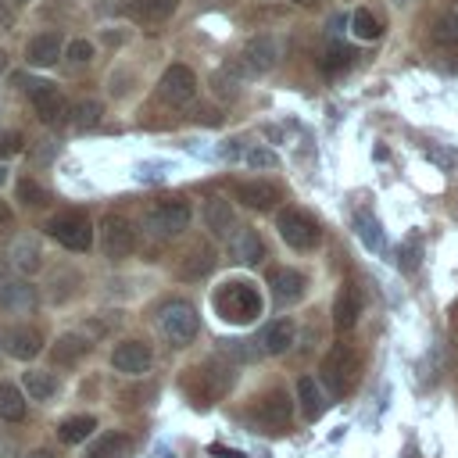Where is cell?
Instances as JSON below:
<instances>
[{
	"mask_svg": "<svg viewBox=\"0 0 458 458\" xmlns=\"http://www.w3.org/2000/svg\"><path fill=\"white\" fill-rule=\"evenodd\" d=\"M68 114H72V125H75V129H93V125L100 122L104 107H100V100H75V104L68 107Z\"/></svg>",
	"mask_w": 458,
	"mask_h": 458,
	"instance_id": "obj_32",
	"label": "cell"
},
{
	"mask_svg": "<svg viewBox=\"0 0 458 458\" xmlns=\"http://www.w3.org/2000/svg\"><path fill=\"white\" fill-rule=\"evenodd\" d=\"M276 229H279V236H283L293 250H311V247H318V240H322L318 222H315L308 211H301V208H283V211L276 215Z\"/></svg>",
	"mask_w": 458,
	"mask_h": 458,
	"instance_id": "obj_4",
	"label": "cell"
},
{
	"mask_svg": "<svg viewBox=\"0 0 458 458\" xmlns=\"http://www.w3.org/2000/svg\"><path fill=\"white\" fill-rule=\"evenodd\" d=\"M215 268V250L208 247V243H197L182 261H179V276L182 279H200V276H208Z\"/></svg>",
	"mask_w": 458,
	"mask_h": 458,
	"instance_id": "obj_23",
	"label": "cell"
},
{
	"mask_svg": "<svg viewBox=\"0 0 458 458\" xmlns=\"http://www.w3.org/2000/svg\"><path fill=\"white\" fill-rule=\"evenodd\" d=\"M297 401H301V411L308 415V419H318L322 411H326V394H322V386L311 379V376H301L297 379Z\"/></svg>",
	"mask_w": 458,
	"mask_h": 458,
	"instance_id": "obj_24",
	"label": "cell"
},
{
	"mask_svg": "<svg viewBox=\"0 0 458 458\" xmlns=\"http://www.w3.org/2000/svg\"><path fill=\"white\" fill-rule=\"evenodd\" d=\"M0 222H11V211H7L4 204H0Z\"/></svg>",
	"mask_w": 458,
	"mask_h": 458,
	"instance_id": "obj_46",
	"label": "cell"
},
{
	"mask_svg": "<svg viewBox=\"0 0 458 458\" xmlns=\"http://www.w3.org/2000/svg\"><path fill=\"white\" fill-rule=\"evenodd\" d=\"M93 429H97V419H93V415H72V419H64V422L57 426V437H61L64 444H82Z\"/></svg>",
	"mask_w": 458,
	"mask_h": 458,
	"instance_id": "obj_28",
	"label": "cell"
},
{
	"mask_svg": "<svg viewBox=\"0 0 458 458\" xmlns=\"http://www.w3.org/2000/svg\"><path fill=\"white\" fill-rule=\"evenodd\" d=\"M14 265H18L21 272H36V268H39V247H36L32 240H18V243H14Z\"/></svg>",
	"mask_w": 458,
	"mask_h": 458,
	"instance_id": "obj_37",
	"label": "cell"
},
{
	"mask_svg": "<svg viewBox=\"0 0 458 458\" xmlns=\"http://www.w3.org/2000/svg\"><path fill=\"white\" fill-rule=\"evenodd\" d=\"M4 72H7V54L0 50V75H4Z\"/></svg>",
	"mask_w": 458,
	"mask_h": 458,
	"instance_id": "obj_45",
	"label": "cell"
},
{
	"mask_svg": "<svg viewBox=\"0 0 458 458\" xmlns=\"http://www.w3.org/2000/svg\"><path fill=\"white\" fill-rule=\"evenodd\" d=\"M29 100H32V107H36V114H39V122L43 125H57V122H64V114H68V104H64V97L57 93V86H50V82H29Z\"/></svg>",
	"mask_w": 458,
	"mask_h": 458,
	"instance_id": "obj_12",
	"label": "cell"
},
{
	"mask_svg": "<svg viewBox=\"0 0 458 458\" xmlns=\"http://www.w3.org/2000/svg\"><path fill=\"white\" fill-rule=\"evenodd\" d=\"M229 254L236 258V261H243V265H254L261 254H265V247H261V236L254 233V229H233V236H229Z\"/></svg>",
	"mask_w": 458,
	"mask_h": 458,
	"instance_id": "obj_20",
	"label": "cell"
},
{
	"mask_svg": "<svg viewBox=\"0 0 458 458\" xmlns=\"http://www.w3.org/2000/svg\"><path fill=\"white\" fill-rule=\"evenodd\" d=\"M211 451H215V454H225V458H243L240 451H225V447H211Z\"/></svg>",
	"mask_w": 458,
	"mask_h": 458,
	"instance_id": "obj_43",
	"label": "cell"
},
{
	"mask_svg": "<svg viewBox=\"0 0 458 458\" xmlns=\"http://www.w3.org/2000/svg\"><path fill=\"white\" fill-rule=\"evenodd\" d=\"M204 225H208L211 236H229V229H233V204L225 197H211L204 204Z\"/></svg>",
	"mask_w": 458,
	"mask_h": 458,
	"instance_id": "obj_22",
	"label": "cell"
},
{
	"mask_svg": "<svg viewBox=\"0 0 458 458\" xmlns=\"http://www.w3.org/2000/svg\"><path fill=\"white\" fill-rule=\"evenodd\" d=\"M161 333L172 340V344H190L193 336H197V326H200V318H197V308L190 304V301H172V304H165L161 308Z\"/></svg>",
	"mask_w": 458,
	"mask_h": 458,
	"instance_id": "obj_8",
	"label": "cell"
},
{
	"mask_svg": "<svg viewBox=\"0 0 458 458\" xmlns=\"http://www.w3.org/2000/svg\"><path fill=\"white\" fill-rule=\"evenodd\" d=\"M354 47H347V43H329L326 47V54H322V72H329V75H336V72H344V68H351L354 64Z\"/></svg>",
	"mask_w": 458,
	"mask_h": 458,
	"instance_id": "obj_29",
	"label": "cell"
},
{
	"mask_svg": "<svg viewBox=\"0 0 458 458\" xmlns=\"http://www.w3.org/2000/svg\"><path fill=\"white\" fill-rule=\"evenodd\" d=\"M21 150V132H0V161Z\"/></svg>",
	"mask_w": 458,
	"mask_h": 458,
	"instance_id": "obj_41",
	"label": "cell"
},
{
	"mask_svg": "<svg viewBox=\"0 0 458 458\" xmlns=\"http://www.w3.org/2000/svg\"><path fill=\"white\" fill-rule=\"evenodd\" d=\"M11 25H14V11L7 0H0V29H11Z\"/></svg>",
	"mask_w": 458,
	"mask_h": 458,
	"instance_id": "obj_42",
	"label": "cell"
},
{
	"mask_svg": "<svg viewBox=\"0 0 458 458\" xmlns=\"http://www.w3.org/2000/svg\"><path fill=\"white\" fill-rule=\"evenodd\" d=\"M29 304H32V290L21 279L0 283V308H29Z\"/></svg>",
	"mask_w": 458,
	"mask_h": 458,
	"instance_id": "obj_31",
	"label": "cell"
},
{
	"mask_svg": "<svg viewBox=\"0 0 458 458\" xmlns=\"http://www.w3.org/2000/svg\"><path fill=\"white\" fill-rule=\"evenodd\" d=\"M293 333H297V326H293L290 318L268 322V326L261 329V351H265V354H283V351H290Z\"/></svg>",
	"mask_w": 458,
	"mask_h": 458,
	"instance_id": "obj_21",
	"label": "cell"
},
{
	"mask_svg": "<svg viewBox=\"0 0 458 458\" xmlns=\"http://www.w3.org/2000/svg\"><path fill=\"white\" fill-rule=\"evenodd\" d=\"M211 304L218 311V318L233 322V326H247L261 315V293L250 279H225L215 293H211Z\"/></svg>",
	"mask_w": 458,
	"mask_h": 458,
	"instance_id": "obj_1",
	"label": "cell"
},
{
	"mask_svg": "<svg viewBox=\"0 0 458 458\" xmlns=\"http://www.w3.org/2000/svg\"><path fill=\"white\" fill-rule=\"evenodd\" d=\"M4 182H7V168L0 165V186H4Z\"/></svg>",
	"mask_w": 458,
	"mask_h": 458,
	"instance_id": "obj_47",
	"label": "cell"
},
{
	"mask_svg": "<svg viewBox=\"0 0 458 458\" xmlns=\"http://www.w3.org/2000/svg\"><path fill=\"white\" fill-rule=\"evenodd\" d=\"M21 386H25L29 401H50V397H54V390H57L54 376H50V372H43V369H29V372L21 376Z\"/></svg>",
	"mask_w": 458,
	"mask_h": 458,
	"instance_id": "obj_26",
	"label": "cell"
},
{
	"mask_svg": "<svg viewBox=\"0 0 458 458\" xmlns=\"http://www.w3.org/2000/svg\"><path fill=\"white\" fill-rule=\"evenodd\" d=\"M61 54H64V43H61L57 32H39V36H32V39L25 43V61L36 64V68H50V64H57Z\"/></svg>",
	"mask_w": 458,
	"mask_h": 458,
	"instance_id": "obj_18",
	"label": "cell"
},
{
	"mask_svg": "<svg viewBox=\"0 0 458 458\" xmlns=\"http://www.w3.org/2000/svg\"><path fill=\"white\" fill-rule=\"evenodd\" d=\"M190 218H193L190 204L175 197V200H161V204H154V208L147 211L143 225H147V233H154V236H161V240H172V236H179V233L190 225Z\"/></svg>",
	"mask_w": 458,
	"mask_h": 458,
	"instance_id": "obj_5",
	"label": "cell"
},
{
	"mask_svg": "<svg viewBox=\"0 0 458 458\" xmlns=\"http://www.w3.org/2000/svg\"><path fill=\"white\" fill-rule=\"evenodd\" d=\"M354 225H358V236H361V243H365V247H372V250H379V247H383V233H379V222H376L369 211H358Z\"/></svg>",
	"mask_w": 458,
	"mask_h": 458,
	"instance_id": "obj_35",
	"label": "cell"
},
{
	"mask_svg": "<svg viewBox=\"0 0 458 458\" xmlns=\"http://www.w3.org/2000/svg\"><path fill=\"white\" fill-rule=\"evenodd\" d=\"M118 11L136 25H165L179 11V0H125Z\"/></svg>",
	"mask_w": 458,
	"mask_h": 458,
	"instance_id": "obj_14",
	"label": "cell"
},
{
	"mask_svg": "<svg viewBox=\"0 0 458 458\" xmlns=\"http://www.w3.org/2000/svg\"><path fill=\"white\" fill-rule=\"evenodd\" d=\"M433 39L440 47H458V11H447L433 21Z\"/></svg>",
	"mask_w": 458,
	"mask_h": 458,
	"instance_id": "obj_34",
	"label": "cell"
},
{
	"mask_svg": "<svg viewBox=\"0 0 458 458\" xmlns=\"http://www.w3.org/2000/svg\"><path fill=\"white\" fill-rule=\"evenodd\" d=\"M293 4H297V7H308V4H315V0H293Z\"/></svg>",
	"mask_w": 458,
	"mask_h": 458,
	"instance_id": "obj_48",
	"label": "cell"
},
{
	"mask_svg": "<svg viewBox=\"0 0 458 458\" xmlns=\"http://www.w3.org/2000/svg\"><path fill=\"white\" fill-rule=\"evenodd\" d=\"M358 315H361L358 286L344 283V286H340V293H336V301H333V322H336V329H351V326L358 322Z\"/></svg>",
	"mask_w": 458,
	"mask_h": 458,
	"instance_id": "obj_19",
	"label": "cell"
},
{
	"mask_svg": "<svg viewBox=\"0 0 458 458\" xmlns=\"http://www.w3.org/2000/svg\"><path fill=\"white\" fill-rule=\"evenodd\" d=\"M250 419H254V426L265 429V433H279V429H286L290 419H293V401H290V394L279 390V386L268 390V394H261L258 404L250 408Z\"/></svg>",
	"mask_w": 458,
	"mask_h": 458,
	"instance_id": "obj_7",
	"label": "cell"
},
{
	"mask_svg": "<svg viewBox=\"0 0 458 458\" xmlns=\"http://www.w3.org/2000/svg\"><path fill=\"white\" fill-rule=\"evenodd\" d=\"M0 351L18 361H29L43 351V336L29 326H7V329H0Z\"/></svg>",
	"mask_w": 458,
	"mask_h": 458,
	"instance_id": "obj_13",
	"label": "cell"
},
{
	"mask_svg": "<svg viewBox=\"0 0 458 458\" xmlns=\"http://www.w3.org/2000/svg\"><path fill=\"white\" fill-rule=\"evenodd\" d=\"M247 161H250L254 168H276V165H279V157H276L272 150H261V147L247 150Z\"/></svg>",
	"mask_w": 458,
	"mask_h": 458,
	"instance_id": "obj_40",
	"label": "cell"
},
{
	"mask_svg": "<svg viewBox=\"0 0 458 458\" xmlns=\"http://www.w3.org/2000/svg\"><path fill=\"white\" fill-rule=\"evenodd\" d=\"M25 458H54V454H50V451H43V447H39V451H29V454H25Z\"/></svg>",
	"mask_w": 458,
	"mask_h": 458,
	"instance_id": "obj_44",
	"label": "cell"
},
{
	"mask_svg": "<svg viewBox=\"0 0 458 458\" xmlns=\"http://www.w3.org/2000/svg\"><path fill=\"white\" fill-rule=\"evenodd\" d=\"M18 200H21L25 208H43V204L50 200V193H47L36 179H29V175H25V179L18 182Z\"/></svg>",
	"mask_w": 458,
	"mask_h": 458,
	"instance_id": "obj_36",
	"label": "cell"
},
{
	"mask_svg": "<svg viewBox=\"0 0 458 458\" xmlns=\"http://www.w3.org/2000/svg\"><path fill=\"white\" fill-rule=\"evenodd\" d=\"M11 4H29V0H11Z\"/></svg>",
	"mask_w": 458,
	"mask_h": 458,
	"instance_id": "obj_50",
	"label": "cell"
},
{
	"mask_svg": "<svg viewBox=\"0 0 458 458\" xmlns=\"http://www.w3.org/2000/svg\"><path fill=\"white\" fill-rule=\"evenodd\" d=\"M0 419L4 422H21L25 419V397L14 383H4L0 379Z\"/></svg>",
	"mask_w": 458,
	"mask_h": 458,
	"instance_id": "obj_27",
	"label": "cell"
},
{
	"mask_svg": "<svg viewBox=\"0 0 458 458\" xmlns=\"http://www.w3.org/2000/svg\"><path fill=\"white\" fill-rule=\"evenodd\" d=\"M86 351H89V340H86V336L64 333V336H57V344H54V361H57V365H75Z\"/></svg>",
	"mask_w": 458,
	"mask_h": 458,
	"instance_id": "obj_25",
	"label": "cell"
},
{
	"mask_svg": "<svg viewBox=\"0 0 458 458\" xmlns=\"http://www.w3.org/2000/svg\"><path fill=\"white\" fill-rule=\"evenodd\" d=\"M233 197L240 200V204H247V208H258V211H272L276 204H279V186L276 182H268V179H243V182H236L233 186Z\"/></svg>",
	"mask_w": 458,
	"mask_h": 458,
	"instance_id": "obj_16",
	"label": "cell"
},
{
	"mask_svg": "<svg viewBox=\"0 0 458 458\" xmlns=\"http://www.w3.org/2000/svg\"><path fill=\"white\" fill-rule=\"evenodd\" d=\"M419 254H422L419 240H408L404 250H401V268H404V272H415V268H419Z\"/></svg>",
	"mask_w": 458,
	"mask_h": 458,
	"instance_id": "obj_39",
	"label": "cell"
},
{
	"mask_svg": "<svg viewBox=\"0 0 458 458\" xmlns=\"http://www.w3.org/2000/svg\"><path fill=\"white\" fill-rule=\"evenodd\" d=\"M47 233L68 250H89V243H93V225L82 211H57L47 222Z\"/></svg>",
	"mask_w": 458,
	"mask_h": 458,
	"instance_id": "obj_6",
	"label": "cell"
},
{
	"mask_svg": "<svg viewBox=\"0 0 458 458\" xmlns=\"http://www.w3.org/2000/svg\"><path fill=\"white\" fill-rule=\"evenodd\" d=\"M276 61H279V43L261 32V36L247 39V47L240 50L236 72H240V75H265L268 68H276Z\"/></svg>",
	"mask_w": 458,
	"mask_h": 458,
	"instance_id": "obj_9",
	"label": "cell"
},
{
	"mask_svg": "<svg viewBox=\"0 0 458 458\" xmlns=\"http://www.w3.org/2000/svg\"><path fill=\"white\" fill-rule=\"evenodd\" d=\"M358 369H361V361H358V351L351 347V344H333L329 351H326V358H322V383H326V390L333 394V397H344V394H351L354 390V383H358Z\"/></svg>",
	"mask_w": 458,
	"mask_h": 458,
	"instance_id": "obj_2",
	"label": "cell"
},
{
	"mask_svg": "<svg viewBox=\"0 0 458 458\" xmlns=\"http://www.w3.org/2000/svg\"><path fill=\"white\" fill-rule=\"evenodd\" d=\"M125 451H129V437H122V433H107V437H100L82 458H125Z\"/></svg>",
	"mask_w": 458,
	"mask_h": 458,
	"instance_id": "obj_30",
	"label": "cell"
},
{
	"mask_svg": "<svg viewBox=\"0 0 458 458\" xmlns=\"http://www.w3.org/2000/svg\"><path fill=\"white\" fill-rule=\"evenodd\" d=\"M64 57H68L72 64H89V61H93V43H89V39H72L68 50H64Z\"/></svg>",
	"mask_w": 458,
	"mask_h": 458,
	"instance_id": "obj_38",
	"label": "cell"
},
{
	"mask_svg": "<svg viewBox=\"0 0 458 458\" xmlns=\"http://www.w3.org/2000/svg\"><path fill=\"white\" fill-rule=\"evenodd\" d=\"M100 243H104V254L107 258H129L136 250V229L129 218L122 215H107L104 225H100Z\"/></svg>",
	"mask_w": 458,
	"mask_h": 458,
	"instance_id": "obj_11",
	"label": "cell"
},
{
	"mask_svg": "<svg viewBox=\"0 0 458 458\" xmlns=\"http://www.w3.org/2000/svg\"><path fill=\"white\" fill-rule=\"evenodd\" d=\"M265 283H268V290H272V297H276L279 304H293V301H301V297H304V286H308L304 272H297V268H286V265H276V268H268Z\"/></svg>",
	"mask_w": 458,
	"mask_h": 458,
	"instance_id": "obj_15",
	"label": "cell"
},
{
	"mask_svg": "<svg viewBox=\"0 0 458 458\" xmlns=\"http://www.w3.org/2000/svg\"><path fill=\"white\" fill-rule=\"evenodd\" d=\"M394 4H401V7H404V4H411V0H394Z\"/></svg>",
	"mask_w": 458,
	"mask_h": 458,
	"instance_id": "obj_49",
	"label": "cell"
},
{
	"mask_svg": "<svg viewBox=\"0 0 458 458\" xmlns=\"http://www.w3.org/2000/svg\"><path fill=\"white\" fill-rule=\"evenodd\" d=\"M157 97H161L165 104H172V107L190 104V100L197 97V75H193V68H186V64L165 68V75H161V82H157Z\"/></svg>",
	"mask_w": 458,
	"mask_h": 458,
	"instance_id": "obj_10",
	"label": "cell"
},
{
	"mask_svg": "<svg viewBox=\"0 0 458 458\" xmlns=\"http://www.w3.org/2000/svg\"><path fill=\"white\" fill-rule=\"evenodd\" d=\"M229 386H233V365H225L218 358H208L204 365H193L190 376H186V390H190V397H197V404L218 401Z\"/></svg>",
	"mask_w": 458,
	"mask_h": 458,
	"instance_id": "obj_3",
	"label": "cell"
},
{
	"mask_svg": "<svg viewBox=\"0 0 458 458\" xmlns=\"http://www.w3.org/2000/svg\"><path fill=\"white\" fill-rule=\"evenodd\" d=\"M351 32H354L358 39H379L383 25H379V18H376L369 7H358V11L351 14Z\"/></svg>",
	"mask_w": 458,
	"mask_h": 458,
	"instance_id": "obj_33",
	"label": "cell"
},
{
	"mask_svg": "<svg viewBox=\"0 0 458 458\" xmlns=\"http://www.w3.org/2000/svg\"><path fill=\"white\" fill-rule=\"evenodd\" d=\"M150 361H154V354H150V347L143 340H122L111 351V365L118 372H125V376H143L150 369Z\"/></svg>",
	"mask_w": 458,
	"mask_h": 458,
	"instance_id": "obj_17",
	"label": "cell"
}]
</instances>
